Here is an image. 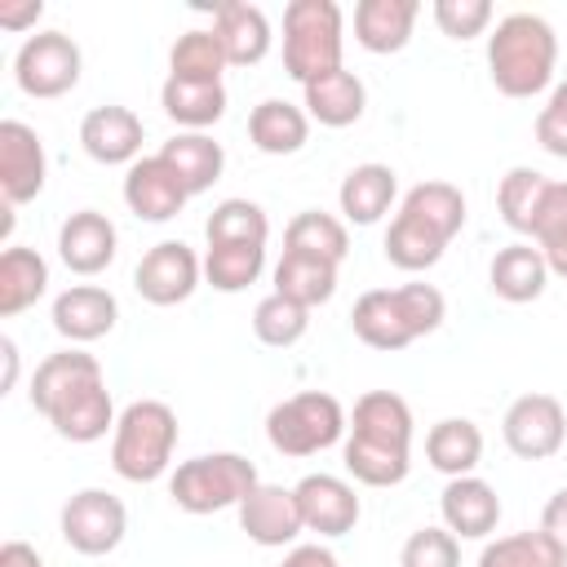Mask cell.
<instances>
[{"instance_id": "obj_1", "label": "cell", "mask_w": 567, "mask_h": 567, "mask_svg": "<svg viewBox=\"0 0 567 567\" xmlns=\"http://www.w3.org/2000/svg\"><path fill=\"white\" fill-rule=\"evenodd\" d=\"M31 408L71 443H97L106 430H115L111 390L102 377V363L89 350H58L49 354L31 377Z\"/></svg>"}, {"instance_id": "obj_2", "label": "cell", "mask_w": 567, "mask_h": 567, "mask_svg": "<svg viewBox=\"0 0 567 567\" xmlns=\"http://www.w3.org/2000/svg\"><path fill=\"white\" fill-rule=\"evenodd\" d=\"M558 35L540 13H509L487 35V75L505 97H536L549 89Z\"/></svg>"}, {"instance_id": "obj_3", "label": "cell", "mask_w": 567, "mask_h": 567, "mask_svg": "<svg viewBox=\"0 0 567 567\" xmlns=\"http://www.w3.org/2000/svg\"><path fill=\"white\" fill-rule=\"evenodd\" d=\"M177 447V416L159 399H137L120 412L111 439V465L128 483H155L168 474Z\"/></svg>"}, {"instance_id": "obj_4", "label": "cell", "mask_w": 567, "mask_h": 567, "mask_svg": "<svg viewBox=\"0 0 567 567\" xmlns=\"http://www.w3.org/2000/svg\"><path fill=\"white\" fill-rule=\"evenodd\" d=\"M341 9L332 0H292L284 9V71L306 89L341 71Z\"/></svg>"}, {"instance_id": "obj_5", "label": "cell", "mask_w": 567, "mask_h": 567, "mask_svg": "<svg viewBox=\"0 0 567 567\" xmlns=\"http://www.w3.org/2000/svg\"><path fill=\"white\" fill-rule=\"evenodd\" d=\"M257 483L261 478H257V465L248 456H239V452H204V456L182 461L168 474V496L186 514H217V509L239 505Z\"/></svg>"}, {"instance_id": "obj_6", "label": "cell", "mask_w": 567, "mask_h": 567, "mask_svg": "<svg viewBox=\"0 0 567 567\" xmlns=\"http://www.w3.org/2000/svg\"><path fill=\"white\" fill-rule=\"evenodd\" d=\"M346 430H350L346 408L323 390H301V394L275 403L266 416V439L279 456H315V452L341 443Z\"/></svg>"}, {"instance_id": "obj_7", "label": "cell", "mask_w": 567, "mask_h": 567, "mask_svg": "<svg viewBox=\"0 0 567 567\" xmlns=\"http://www.w3.org/2000/svg\"><path fill=\"white\" fill-rule=\"evenodd\" d=\"M80 44L62 31H35L13 58V80L27 97H62L80 84Z\"/></svg>"}, {"instance_id": "obj_8", "label": "cell", "mask_w": 567, "mask_h": 567, "mask_svg": "<svg viewBox=\"0 0 567 567\" xmlns=\"http://www.w3.org/2000/svg\"><path fill=\"white\" fill-rule=\"evenodd\" d=\"M58 527H62V540H66L75 554L102 558V554L120 549V540H124V532H128V509H124L120 496H111V492H102V487H84V492H75V496L62 505Z\"/></svg>"}, {"instance_id": "obj_9", "label": "cell", "mask_w": 567, "mask_h": 567, "mask_svg": "<svg viewBox=\"0 0 567 567\" xmlns=\"http://www.w3.org/2000/svg\"><path fill=\"white\" fill-rule=\"evenodd\" d=\"M505 447L518 461H549L567 439V416L554 394H518L501 421Z\"/></svg>"}, {"instance_id": "obj_10", "label": "cell", "mask_w": 567, "mask_h": 567, "mask_svg": "<svg viewBox=\"0 0 567 567\" xmlns=\"http://www.w3.org/2000/svg\"><path fill=\"white\" fill-rule=\"evenodd\" d=\"M199 275H204V261L195 257V248H186L182 239H164L146 248V257L137 261L133 288L151 306H177L199 288Z\"/></svg>"}, {"instance_id": "obj_11", "label": "cell", "mask_w": 567, "mask_h": 567, "mask_svg": "<svg viewBox=\"0 0 567 567\" xmlns=\"http://www.w3.org/2000/svg\"><path fill=\"white\" fill-rule=\"evenodd\" d=\"M190 190L186 182L177 177V168L155 151V155H142L137 164H128L124 173V204L133 217L142 221H173L182 208H186Z\"/></svg>"}, {"instance_id": "obj_12", "label": "cell", "mask_w": 567, "mask_h": 567, "mask_svg": "<svg viewBox=\"0 0 567 567\" xmlns=\"http://www.w3.org/2000/svg\"><path fill=\"white\" fill-rule=\"evenodd\" d=\"M44 173H49V159H44V142L31 124L22 120H4L0 124V190H4V204H31L40 190H44Z\"/></svg>"}, {"instance_id": "obj_13", "label": "cell", "mask_w": 567, "mask_h": 567, "mask_svg": "<svg viewBox=\"0 0 567 567\" xmlns=\"http://www.w3.org/2000/svg\"><path fill=\"white\" fill-rule=\"evenodd\" d=\"M235 509H239L244 536L252 545H266V549H284L297 540V532H306L301 509H297V492L279 487V483H257Z\"/></svg>"}, {"instance_id": "obj_14", "label": "cell", "mask_w": 567, "mask_h": 567, "mask_svg": "<svg viewBox=\"0 0 567 567\" xmlns=\"http://www.w3.org/2000/svg\"><path fill=\"white\" fill-rule=\"evenodd\" d=\"M292 492H297L306 532H319V536H346V532H354V523L363 514L354 487L337 474H306Z\"/></svg>"}, {"instance_id": "obj_15", "label": "cell", "mask_w": 567, "mask_h": 567, "mask_svg": "<svg viewBox=\"0 0 567 567\" xmlns=\"http://www.w3.org/2000/svg\"><path fill=\"white\" fill-rule=\"evenodd\" d=\"M115 248H120V235H115V221L97 208H80L62 221L58 230V257L71 275H102L111 261H115Z\"/></svg>"}, {"instance_id": "obj_16", "label": "cell", "mask_w": 567, "mask_h": 567, "mask_svg": "<svg viewBox=\"0 0 567 567\" xmlns=\"http://www.w3.org/2000/svg\"><path fill=\"white\" fill-rule=\"evenodd\" d=\"M439 514L456 540H483L501 523V496L478 474H461V478H447V487L439 496Z\"/></svg>"}, {"instance_id": "obj_17", "label": "cell", "mask_w": 567, "mask_h": 567, "mask_svg": "<svg viewBox=\"0 0 567 567\" xmlns=\"http://www.w3.org/2000/svg\"><path fill=\"white\" fill-rule=\"evenodd\" d=\"M80 146L97 164H137L142 151V120L128 106H93L80 120Z\"/></svg>"}, {"instance_id": "obj_18", "label": "cell", "mask_w": 567, "mask_h": 567, "mask_svg": "<svg viewBox=\"0 0 567 567\" xmlns=\"http://www.w3.org/2000/svg\"><path fill=\"white\" fill-rule=\"evenodd\" d=\"M115 319H120V301L106 288H97V284H75V288L53 297V328L71 346L106 337L115 328Z\"/></svg>"}, {"instance_id": "obj_19", "label": "cell", "mask_w": 567, "mask_h": 567, "mask_svg": "<svg viewBox=\"0 0 567 567\" xmlns=\"http://www.w3.org/2000/svg\"><path fill=\"white\" fill-rule=\"evenodd\" d=\"M350 328L372 350H403V346L416 341V328H412V319H408V310L399 301V288L363 292L354 301V310H350Z\"/></svg>"}, {"instance_id": "obj_20", "label": "cell", "mask_w": 567, "mask_h": 567, "mask_svg": "<svg viewBox=\"0 0 567 567\" xmlns=\"http://www.w3.org/2000/svg\"><path fill=\"white\" fill-rule=\"evenodd\" d=\"M213 31L226 49V62L230 66H257L266 53H270V18L257 9V4H244V0H226L213 9Z\"/></svg>"}, {"instance_id": "obj_21", "label": "cell", "mask_w": 567, "mask_h": 567, "mask_svg": "<svg viewBox=\"0 0 567 567\" xmlns=\"http://www.w3.org/2000/svg\"><path fill=\"white\" fill-rule=\"evenodd\" d=\"M421 4L416 0H359L354 4V40L368 53H399L412 40Z\"/></svg>"}, {"instance_id": "obj_22", "label": "cell", "mask_w": 567, "mask_h": 567, "mask_svg": "<svg viewBox=\"0 0 567 567\" xmlns=\"http://www.w3.org/2000/svg\"><path fill=\"white\" fill-rule=\"evenodd\" d=\"M399 195V182H394V168L390 164H354L346 177H341V190H337V204L346 213V221L354 226H377L390 204Z\"/></svg>"}, {"instance_id": "obj_23", "label": "cell", "mask_w": 567, "mask_h": 567, "mask_svg": "<svg viewBox=\"0 0 567 567\" xmlns=\"http://www.w3.org/2000/svg\"><path fill=\"white\" fill-rule=\"evenodd\" d=\"M350 434L412 452V408H408V399L394 394V390H368V394H359V403L350 412Z\"/></svg>"}, {"instance_id": "obj_24", "label": "cell", "mask_w": 567, "mask_h": 567, "mask_svg": "<svg viewBox=\"0 0 567 567\" xmlns=\"http://www.w3.org/2000/svg\"><path fill=\"white\" fill-rule=\"evenodd\" d=\"M487 284H492V292L501 301H514V306L536 301L545 292V284H549L545 252L536 244H509V248H501L492 257V266H487Z\"/></svg>"}, {"instance_id": "obj_25", "label": "cell", "mask_w": 567, "mask_h": 567, "mask_svg": "<svg viewBox=\"0 0 567 567\" xmlns=\"http://www.w3.org/2000/svg\"><path fill=\"white\" fill-rule=\"evenodd\" d=\"M159 106L173 124L190 128V133H204L208 124H217L226 115V84L221 80H182V75H168L164 89H159Z\"/></svg>"}, {"instance_id": "obj_26", "label": "cell", "mask_w": 567, "mask_h": 567, "mask_svg": "<svg viewBox=\"0 0 567 567\" xmlns=\"http://www.w3.org/2000/svg\"><path fill=\"white\" fill-rule=\"evenodd\" d=\"M248 137L261 155H297L310 137V115L284 97H266L248 115Z\"/></svg>"}, {"instance_id": "obj_27", "label": "cell", "mask_w": 567, "mask_h": 567, "mask_svg": "<svg viewBox=\"0 0 567 567\" xmlns=\"http://www.w3.org/2000/svg\"><path fill=\"white\" fill-rule=\"evenodd\" d=\"M368 106V89L354 71H332V75H319L306 84V115L319 120L323 128H346L363 115Z\"/></svg>"}, {"instance_id": "obj_28", "label": "cell", "mask_w": 567, "mask_h": 567, "mask_svg": "<svg viewBox=\"0 0 567 567\" xmlns=\"http://www.w3.org/2000/svg\"><path fill=\"white\" fill-rule=\"evenodd\" d=\"M425 461L447 478L474 474L478 461H483V430L474 421H465V416H443L425 434Z\"/></svg>"}, {"instance_id": "obj_29", "label": "cell", "mask_w": 567, "mask_h": 567, "mask_svg": "<svg viewBox=\"0 0 567 567\" xmlns=\"http://www.w3.org/2000/svg\"><path fill=\"white\" fill-rule=\"evenodd\" d=\"M275 292L315 310V306L332 301V292H337V261H323L310 252H284L275 266Z\"/></svg>"}, {"instance_id": "obj_30", "label": "cell", "mask_w": 567, "mask_h": 567, "mask_svg": "<svg viewBox=\"0 0 567 567\" xmlns=\"http://www.w3.org/2000/svg\"><path fill=\"white\" fill-rule=\"evenodd\" d=\"M49 288V261L35 248H4L0 252V315L13 319L35 306Z\"/></svg>"}, {"instance_id": "obj_31", "label": "cell", "mask_w": 567, "mask_h": 567, "mask_svg": "<svg viewBox=\"0 0 567 567\" xmlns=\"http://www.w3.org/2000/svg\"><path fill=\"white\" fill-rule=\"evenodd\" d=\"M159 155L177 168V177L186 182L190 195L208 190V186L221 177V168H226V151H221V142H213L208 133H177V137H168V142L159 146Z\"/></svg>"}, {"instance_id": "obj_32", "label": "cell", "mask_w": 567, "mask_h": 567, "mask_svg": "<svg viewBox=\"0 0 567 567\" xmlns=\"http://www.w3.org/2000/svg\"><path fill=\"white\" fill-rule=\"evenodd\" d=\"M341 465H346V474H350L354 483H363V487H394V483L408 478V470H412V452H403V447H385V443H372V439L350 434L346 447H341Z\"/></svg>"}, {"instance_id": "obj_33", "label": "cell", "mask_w": 567, "mask_h": 567, "mask_svg": "<svg viewBox=\"0 0 567 567\" xmlns=\"http://www.w3.org/2000/svg\"><path fill=\"white\" fill-rule=\"evenodd\" d=\"M408 217H416L421 226H430L434 235H443L447 244L456 239V230L465 226V195L452 186V182H416L408 195H403V208Z\"/></svg>"}, {"instance_id": "obj_34", "label": "cell", "mask_w": 567, "mask_h": 567, "mask_svg": "<svg viewBox=\"0 0 567 567\" xmlns=\"http://www.w3.org/2000/svg\"><path fill=\"white\" fill-rule=\"evenodd\" d=\"M284 252H310V257H323V261H346L350 252V235H346V221L323 213V208H306L288 221L284 230Z\"/></svg>"}, {"instance_id": "obj_35", "label": "cell", "mask_w": 567, "mask_h": 567, "mask_svg": "<svg viewBox=\"0 0 567 567\" xmlns=\"http://www.w3.org/2000/svg\"><path fill=\"white\" fill-rule=\"evenodd\" d=\"M443 248H447V239L434 235L430 226H421V221L408 217V213H399V217L390 221V230H385V261L399 266V270H408V275L430 270V266L443 257Z\"/></svg>"}, {"instance_id": "obj_36", "label": "cell", "mask_w": 567, "mask_h": 567, "mask_svg": "<svg viewBox=\"0 0 567 567\" xmlns=\"http://www.w3.org/2000/svg\"><path fill=\"white\" fill-rule=\"evenodd\" d=\"M545 190H549V177H545V173H536V168H527V164L509 168V173L501 177V186H496V208H501L505 226L518 230V235H532V221H536V213H540Z\"/></svg>"}, {"instance_id": "obj_37", "label": "cell", "mask_w": 567, "mask_h": 567, "mask_svg": "<svg viewBox=\"0 0 567 567\" xmlns=\"http://www.w3.org/2000/svg\"><path fill=\"white\" fill-rule=\"evenodd\" d=\"M266 270V248L257 244H208L204 252V279L217 292H244Z\"/></svg>"}, {"instance_id": "obj_38", "label": "cell", "mask_w": 567, "mask_h": 567, "mask_svg": "<svg viewBox=\"0 0 567 567\" xmlns=\"http://www.w3.org/2000/svg\"><path fill=\"white\" fill-rule=\"evenodd\" d=\"M478 567H567L558 545L536 527V532H509L483 545Z\"/></svg>"}, {"instance_id": "obj_39", "label": "cell", "mask_w": 567, "mask_h": 567, "mask_svg": "<svg viewBox=\"0 0 567 567\" xmlns=\"http://www.w3.org/2000/svg\"><path fill=\"white\" fill-rule=\"evenodd\" d=\"M204 235H208V244H257V248H266L270 221H266L261 204H252V199H221L208 213Z\"/></svg>"}, {"instance_id": "obj_40", "label": "cell", "mask_w": 567, "mask_h": 567, "mask_svg": "<svg viewBox=\"0 0 567 567\" xmlns=\"http://www.w3.org/2000/svg\"><path fill=\"white\" fill-rule=\"evenodd\" d=\"M532 244L545 252L549 275L567 279V182H549L540 213L532 221Z\"/></svg>"}, {"instance_id": "obj_41", "label": "cell", "mask_w": 567, "mask_h": 567, "mask_svg": "<svg viewBox=\"0 0 567 567\" xmlns=\"http://www.w3.org/2000/svg\"><path fill=\"white\" fill-rule=\"evenodd\" d=\"M226 66L230 62L217 31H182L177 44L168 49V75H182V80H221Z\"/></svg>"}, {"instance_id": "obj_42", "label": "cell", "mask_w": 567, "mask_h": 567, "mask_svg": "<svg viewBox=\"0 0 567 567\" xmlns=\"http://www.w3.org/2000/svg\"><path fill=\"white\" fill-rule=\"evenodd\" d=\"M306 328H310V310L297 306V301H288V297H279V292L261 297L257 310H252V332H257V341L270 346V350L297 346V341L306 337Z\"/></svg>"}, {"instance_id": "obj_43", "label": "cell", "mask_w": 567, "mask_h": 567, "mask_svg": "<svg viewBox=\"0 0 567 567\" xmlns=\"http://www.w3.org/2000/svg\"><path fill=\"white\" fill-rule=\"evenodd\" d=\"M399 567H461V540L447 527H421L403 540Z\"/></svg>"}, {"instance_id": "obj_44", "label": "cell", "mask_w": 567, "mask_h": 567, "mask_svg": "<svg viewBox=\"0 0 567 567\" xmlns=\"http://www.w3.org/2000/svg\"><path fill=\"white\" fill-rule=\"evenodd\" d=\"M434 22L452 40H474L487 31L492 4L487 0H434Z\"/></svg>"}, {"instance_id": "obj_45", "label": "cell", "mask_w": 567, "mask_h": 567, "mask_svg": "<svg viewBox=\"0 0 567 567\" xmlns=\"http://www.w3.org/2000/svg\"><path fill=\"white\" fill-rule=\"evenodd\" d=\"M536 142L554 159H567V80L554 84L549 102L540 106V115H536Z\"/></svg>"}, {"instance_id": "obj_46", "label": "cell", "mask_w": 567, "mask_h": 567, "mask_svg": "<svg viewBox=\"0 0 567 567\" xmlns=\"http://www.w3.org/2000/svg\"><path fill=\"white\" fill-rule=\"evenodd\" d=\"M540 532L558 545V554L567 558V487H558L549 501H545V509H540Z\"/></svg>"}, {"instance_id": "obj_47", "label": "cell", "mask_w": 567, "mask_h": 567, "mask_svg": "<svg viewBox=\"0 0 567 567\" xmlns=\"http://www.w3.org/2000/svg\"><path fill=\"white\" fill-rule=\"evenodd\" d=\"M40 13H44V4H40V0L0 4V27H4V31H27V27H35V22H40Z\"/></svg>"}, {"instance_id": "obj_48", "label": "cell", "mask_w": 567, "mask_h": 567, "mask_svg": "<svg viewBox=\"0 0 567 567\" xmlns=\"http://www.w3.org/2000/svg\"><path fill=\"white\" fill-rule=\"evenodd\" d=\"M279 567H341V563H337V554L323 549V545H297V549H288V558H284Z\"/></svg>"}, {"instance_id": "obj_49", "label": "cell", "mask_w": 567, "mask_h": 567, "mask_svg": "<svg viewBox=\"0 0 567 567\" xmlns=\"http://www.w3.org/2000/svg\"><path fill=\"white\" fill-rule=\"evenodd\" d=\"M0 567H44V563H40V554L27 540H9L0 549Z\"/></svg>"}, {"instance_id": "obj_50", "label": "cell", "mask_w": 567, "mask_h": 567, "mask_svg": "<svg viewBox=\"0 0 567 567\" xmlns=\"http://www.w3.org/2000/svg\"><path fill=\"white\" fill-rule=\"evenodd\" d=\"M0 354H4V390L13 385V377H18V346H13V337H0Z\"/></svg>"}]
</instances>
